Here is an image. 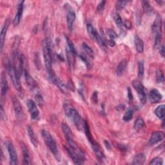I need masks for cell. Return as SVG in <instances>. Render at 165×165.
Here are the masks:
<instances>
[{
	"label": "cell",
	"instance_id": "1",
	"mask_svg": "<svg viewBox=\"0 0 165 165\" xmlns=\"http://www.w3.org/2000/svg\"><path fill=\"white\" fill-rule=\"evenodd\" d=\"M67 142L68 145L65 146V149L73 162L76 164H81L83 163L86 159L84 152L78 145L73 138L67 140Z\"/></svg>",
	"mask_w": 165,
	"mask_h": 165
},
{
	"label": "cell",
	"instance_id": "2",
	"mask_svg": "<svg viewBox=\"0 0 165 165\" xmlns=\"http://www.w3.org/2000/svg\"><path fill=\"white\" fill-rule=\"evenodd\" d=\"M152 34L154 38V47L156 48H160L162 39V19L160 15H158L153 24Z\"/></svg>",
	"mask_w": 165,
	"mask_h": 165
},
{
	"label": "cell",
	"instance_id": "3",
	"mask_svg": "<svg viewBox=\"0 0 165 165\" xmlns=\"http://www.w3.org/2000/svg\"><path fill=\"white\" fill-rule=\"evenodd\" d=\"M41 134H42L45 143L47 146L54 154L56 159L58 161H60V154L59 152L58 148H57V143L54 139L47 130H43L41 132Z\"/></svg>",
	"mask_w": 165,
	"mask_h": 165
},
{
	"label": "cell",
	"instance_id": "4",
	"mask_svg": "<svg viewBox=\"0 0 165 165\" xmlns=\"http://www.w3.org/2000/svg\"><path fill=\"white\" fill-rule=\"evenodd\" d=\"M50 38H47L43 42V57L45 67L48 74L53 71L52 70V59L51 54V42Z\"/></svg>",
	"mask_w": 165,
	"mask_h": 165
},
{
	"label": "cell",
	"instance_id": "5",
	"mask_svg": "<svg viewBox=\"0 0 165 165\" xmlns=\"http://www.w3.org/2000/svg\"><path fill=\"white\" fill-rule=\"evenodd\" d=\"M7 69L8 74L11 77L12 83L15 87V88L18 90V92H21L22 90V87L20 79V73L18 69L15 67V66L11 63L10 61L8 62L7 65Z\"/></svg>",
	"mask_w": 165,
	"mask_h": 165
},
{
	"label": "cell",
	"instance_id": "6",
	"mask_svg": "<svg viewBox=\"0 0 165 165\" xmlns=\"http://www.w3.org/2000/svg\"><path fill=\"white\" fill-rule=\"evenodd\" d=\"M65 9L66 12V19L68 29L70 32H72L74 27V23L76 20V14L73 8L69 3L65 4Z\"/></svg>",
	"mask_w": 165,
	"mask_h": 165
},
{
	"label": "cell",
	"instance_id": "7",
	"mask_svg": "<svg viewBox=\"0 0 165 165\" xmlns=\"http://www.w3.org/2000/svg\"><path fill=\"white\" fill-rule=\"evenodd\" d=\"M48 78L50 79V80L51 81V82H52L53 83L58 87V88L60 89V91L64 94H67L69 92V88L68 87L66 86L63 82L57 78L56 74H54V71L48 73Z\"/></svg>",
	"mask_w": 165,
	"mask_h": 165
},
{
	"label": "cell",
	"instance_id": "8",
	"mask_svg": "<svg viewBox=\"0 0 165 165\" xmlns=\"http://www.w3.org/2000/svg\"><path fill=\"white\" fill-rule=\"evenodd\" d=\"M132 85L137 92L140 101H141V103L143 105L146 104V101H147V98H146V95L145 93V88L143 84L139 81L135 80L132 82Z\"/></svg>",
	"mask_w": 165,
	"mask_h": 165
},
{
	"label": "cell",
	"instance_id": "9",
	"mask_svg": "<svg viewBox=\"0 0 165 165\" xmlns=\"http://www.w3.org/2000/svg\"><path fill=\"white\" fill-rule=\"evenodd\" d=\"M12 105H13V108H14V111L15 114V116L18 120H22L23 119V111L22 109V106L18 100V98L13 96L12 99Z\"/></svg>",
	"mask_w": 165,
	"mask_h": 165
},
{
	"label": "cell",
	"instance_id": "10",
	"mask_svg": "<svg viewBox=\"0 0 165 165\" xmlns=\"http://www.w3.org/2000/svg\"><path fill=\"white\" fill-rule=\"evenodd\" d=\"M7 149L8 152H9V154L10 156L11 162L10 164L11 165H16L18 163V155L14 145L12 143L9 142L7 144Z\"/></svg>",
	"mask_w": 165,
	"mask_h": 165
},
{
	"label": "cell",
	"instance_id": "11",
	"mask_svg": "<svg viewBox=\"0 0 165 165\" xmlns=\"http://www.w3.org/2000/svg\"><path fill=\"white\" fill-rule=\"evenodd\" d=\"M23 74L25 75V78L27 84L29 86V88L32 90V91L37 92V90H38V85L37 82L30 75L28 70L25 71Z\"/></svg>",
	"mask_w": 165,
	"mask_h": 165
},
{
	"label": "cell",
	"instance_id": "12",
	"mask_svg": "<svg viewBox=\"0 0 165 165\" xmlns=\"http://www.w3.org/2000/svg\"><path fill=\"white\" fill-rule=\"evenodd\" d=\"M27 105L30 114V116L32 119H36L39 117V110L37 108L36 105L34 101L31 100H29L27 101Z\"/></svg>",
	"mask_w": 165,
	"mask_h": 165
},
{
	"label": "cell",
	"instance_id": "13",
	"mask_svg": "<svg viewBox=\"0 0 165 165\" xmlns=\"http://www.w3.org/2000/svg\"><path fill=\"white\" fill-rule=\"evenodd\" d=\"M164 134L163 132L161 131H156L152 133L150 140H149V143L151 145H155L156 143H158L164 139Z\"/></svg>",
	"mask_w": 165,
	"mask_h": 165
},
{
	"label": "cell",
	"instance_id": "14",
	"mask_svg": "<svg viewBox=\"0 0 165 165\" xmlns=\"http://www.w3.org/2000/svg\"><path fill=\"white\" fill-rule=\"evenodd\" d=\"M23 3H24V1H22V2H20L18 5L17 13H16L15 17L14 18V20H13L14 26L18 25L20 22V20L21 19V16L23 14Z\"/></svg>",
	"mask_w": 165,
	"mask_h": 165
},
{
	"label": "cell",
	"instance_id": "15",
	"mask_svg": "<svg viewBox=\"0 0 165 165\" xmlns=\"http://www.w3.org/2000/svg\"><path fill=\"white\" fill-rule=\"evenodd\" d=\"M8 89H9V86H8L5 74L4 72H2L1 78V94L2 97H5L6 96Z\"/></svg>",
	"mask_w": 165,
	"mask_h": 165
},
{
	"label": "cell",
	"instance_id": "16",
	"mask_svg": "<svg viewBox=\"0 0 165 165\" xmlns=\"http://www.w3.org/2000/svg\"><path fill=\"white\" fill-rule=\"evenodd\" d=\"M66 56H67V61L69 63L70 67L74 69V67H75L76 63V54L71 52L69 50V48L67 47L66 48Z\"/></svg>",
	"mask_w": 165,
	"mask_h": 165
},
{
	"label": "cell",
	"instance_id": "17",
	"mask_svg": "<svg viewBox=\"0 0 165 165\" xmlns=\"http://www.w3.org/2000/svg\"><path fill=\"white\" fill-rule=\"evenodd\" d=\"M150 97L152 103H158L161 100L162 95L157 89H152L150 93Z\"/></svg>",
	"mask_w": 165,
	"mask_h": 165
},
{
	"label": "cell",
	"instance_id": "18",
	"mask_svg": "<svg viewBox=\"0 0 165 165\" xmlns=\"http://www.w3.org/2000/svg\"><path fill=\"white\" fill-rule=\"evenodd\" d=\"M134 43L137 52L143 53L144 51V43L143 40L137 35L134 38Z\"/></svg>",
	"mask_w": 165,
	"mask_h": 165
},
{
	"label": "cell",
	"instance_id": "19",
	"mask_svg": "<svg viewBox=\"0 0 165 165\" xmlns=\"http://www.w3.org/2000/svg\"><path fill=\"white\" fill-rule=\"evenodd\" d=\"M22 153H23V164H30V158L29 155V152L27 148L24 144L21 145Z\"/></svg>",
	"mask_w": 165,
	"mask_h": 165
},
{
	"label": "cell",
	"instance_id": "20",
	"mask_svg": "<svg viewBox=\"0 0 165 165\" xmlns=\"http://www.w3.org/2000/svg\"><path fill=\"white\" fill-rule=\"evenodd\" d=\"M27 130H28V134H29V136L31 143L35 147H37L38 145V138H37V137L34 133V130H33L32 127L30 126L28 127Z\"/></svg>",
	"mask_w": 165,
	"mask_h": 165
},
{
	"label": "cell",
	"instance_id": "21",
	"mask_svg": "<svg viewBox=\"0 0 165 165\" xmlns=\"http://www.w3.org/2000/svg\"><path fill=\"white\" fill-rule=\"evenodd\" d=\"M112 18L115 21V24H116L118 27L121 30V31H123L124 24L120 15L118 12H114L112 13Z\"/></svg>",
	"mask_w": 165,
	"mask_h": 165
},
{
	"label": "cell",
	"instance_id": "22",
	"mask_svg": "<svg viewBox=\"0 0 165 165\" xmlns=\"http://www.w3.org/2000/svg\"><path fill=\"white\" fill-rule=\"evenodd\" d=\"M145 161H146L145 155L143 153H140L134 156V159L132 161V164L136 165L143 164H144Z\"/></svg>",
	"mask_w": 165,
	"mask_h": 165
},
{
	"label": "cell",
	"instance_id": "23",
	"mask_svg": "<svg viewBox=\"0 0 165 165\" xmlns=\"http://www.w3.org/2000/svg\"><path fill=\"white\" fill-rule=\"evenodd\" d=\"M127 61L126 60H123L118 65V67H117V75L118 76H121L123 75V72H125L126 68H127Z\"/></svg>",
	"mask_w": 165,
	"mask_h": 165
},
{
	"label": "cell",
	"instance_id": "24",
	"mask_svg": "<svg viewBox=\"0 0 165 165\" xmlns=\"http://www.w3.org/2000/svg\"><path fill=\"white\" fill-rule=\"evenodd\" d=\"M61 128H62V130L64 133L66 140H68V139L73 138L72 133V132H71V130H70V129L68 125H67L65 123H62Z\"/></svg>",
	"mask_w": 165,
	"mask_h": 165
},
{
	"label": "cell",
	"instance_id": "25",
	"mask_svg": "<svg viewBox=\"0 0 165 165\" xmlns=\"http://www.w3.org/2000/svg\"><path fill=\"white\" fill-rule=\"evenodd\" d=\"M8 29V25H5L3 27L2 32H1V36H0V47H1V51H3V48L4 47V43L5 41V38L7 35V32Z\"/></svg>",
	"mask_w": 165,
	"mask_h": 165
},
{
	"label": "cell",
	"instance_id": "26",
	"mask_svg": "<svg viewBox=\"0 0 165 165\" xmlns=\"http://www.w3.org/2000/svg\"><path fill=\"white\" fill-rule=\"evenodd\" d=\"M87 29L88 34L90 36V38H91L93 39H94L96 36L98 34V32H97L96 29L91 24H88L87 25Z\"/></svg>",
	"mask_w": 165,
	"mask_h": 165
},
{
	"label": "cell",
	"instance_id": "27",
	"mask_svg": "<svg viewBox=\"0 0 165 165\" xmlns=\"http://www.w3.org/2000/svg\"><path fill=\"white\" fill-rule=\"evenodd\" d=\"M145 125V123L142 118H138L134 124V129L136 131H140Z\"/></svg>",
	"mask_w": 165,
	"mask_h": 165
},
{
	"label": "cell",
	"instance_id": "28",
	"mask_svg": "<svg viewBox=\"0 0 165 165\" xmlns=\"http://www.w3.org/2000/svg\"><path fill=\"white\" fill-rule=\"evenodd\" d=\"M82 49H83V51H85V52L87 54V56L91 57V58H94V52L92 49L89 47V45H88L85 43H82Z\"/></svg>",
	"mask_w": 165,
	"mask_h": 165
},
{
	"label": "cell",
	"instance_id": "29",
	"mask_svg": "<svg viewBox=\"0 0 165 165\" xmlns=\"http://www.w3.org/2000/svg\"><path fill=\"white\" fill-rule=\"evenodd\" d=\"M164 109H165V106L164 105H162L157 107V109L155 110V115L159 119H163L164 116Z\"/></svg>",
	"mask_w": 165,
	"mask_h": 165
},
{
	"label": "cell",
	"instance_id": "30",
	"mask_svg": "<svg viewBox=\"0 0 165 165\" xmlns=\"http://www.w3.org/2000/svg\"><path fill=\"white\" fill-rule=\"evenodd\" d=\"M144 72H145V69H144V61L143 60L139 61L138 62V73H137V76L139 79H143L144 76Z\"/></svg>",
	"mask_w": 165,
	"mask_h": 165
},
{
	"label": "cell",
	"instance_id": "31",
	"mask_svg": "<svg viewBox=\"0 0 165 165\" xmlns=\"http://www.w3.org/2000/svg\"><path fill=\"white\" fill-rule=\"evenodd\" d=\"M142 7H143V9L144 11L146 13H148V14L151 13L153 11L152 7L147 1H143L142 2Z\"/></svg>",
	"mask_w": 165,
	"mask_h": 165
},
{
	"label": "cell",
	"instance_id": "32",
	"mask_svg": "<svg viewBox=\"0 0 165 165\" xmlns=\"http://www.w3.org/2000/svg\"><path fill=\"white\" fill-rule=\"evenodd\" d=\"M65 39H66V41H67V43L68 45V48H69V50L71 52H72L73 53L76 54V48H75V46H74L73 42L72 41V40L69 37H67V36H65Z\"/></svg>",
	"mask_w": 165,
	"mask_h": 165
},
{
	"label": "cell",
	"instance_id": "33",
	"mask_svg": "<svg viewBox=\"0 0 165 165\" xmlns=\"http://www.w3.org/2000/svg\"><path fill=\"white\" fill-rule=\"evenodd\" d=\"M133 115H134L133 110H128L125 112V115H123V119L125 121H127V122L130 121L132 120V119L133 118Z\"/></svg>",
	"mask_w": 165,
	"mask_h": 165
},
{
	"label": "cell",
	"instance_id": "34",
	"mask_svg": "<svg viewBox=\"0 0 165 165\" xmlns=\"http://www.w3.org/2000/svg\"><path fill=\"white\" fill-rule=\"evenodd\" d=\"M156 79L158 83H163L164 82V75L161 70H158L156 73Z\"/></svg>",
	"mask_w": 165,
	"mask_h": 165
},
{
	"label": "cell",
	"instance_id": "35",
	"mask_svg": "<svg viewBox=\"0 0 165 165\" xmlns=\"http://www.w3.org/2000/svg\"><path fill=\"white\" fill-rule=\"evenodd\" d=\"M128 2L127 1H119L116 3V9L118 11H121L123 9L125 8V7L127 5Z\"/></svg>",
	"mask_w": 165,
	"mask_h": 165
},
{
	"label": "cell",
	"instance_id": "36",
	"mask_svg": "<svg viewBox=\"0 0 165 165\" xmlns=\"http://www.w3.org/2000/svg\"><path fill=\"white\" fill-rule=\"evenodd\" d=\"M108 36L110 38V40H113L114 41L115 38H117L118 35L115 32V31L111 29L108 30Z\"/></svg>",
	"mask_w": 165,
	"mask_h": 165
},
{
	"label": "cell",
	"instance_id": "37",
	"mask_svg": "<svg viewBox=\"0 0 165 165\" xmlns=\"http://www.w3.org/2000/svg\"><path fill=\"white\" fill-rule=\"evenodd\" d=\"M34 62L36 68L39 70L41 68V62H40V59H39V56L38 52L35 53L34 55Z\"/></svg>",
	"mask_w": 165,
	"mask_h": 165
},
{
	"label": "cell",
	"instance_id": "38",
	"mask_svg": "<svg viewBox=\"0 0 165 165\" xmlns=\"http://www.w3.org/2000/svg\"><path fill=\"white\" fill-rule=\"evenodd\" d=\"M105 3H106L105 1H102L97 5V11L98 13H101L103 12L105 7Z\"/></svg>",
	"mask_w": 165,
	"mask_h": 165
},
{
	"label": "cell",
	"instance_id": "39",
	"mask_svg": "<svg viewBox=\"0 0 165 165\" xmlns=\"http://www.w3.org/2000/svg\"><path fill=\"white\" fill-rule=\"evenodd\" d=\"M150 164H159L162 165L163 164V159L161 158H155V159H152V161L150 163Z\"/></svg>",
	"mask_w": 165,
	"mask_h": 165
},
{
	"label": "cell",
	"instance_id": "40",
	"mask_svg": "<svg viewBox=\"0 0 165 165\" xmlns=\"http://www.w3.org/2000/svg\"><path fill=\"white\" fill-rule=\"evenodd\" d=\"M36 100L37 103L38 105H41L44 103L43 98L42 96H41L39 94H36Z\"/></svg>",
	"mask_w": 165,
	"mask_h": 165
},
{
	"label": "cell",
	"instance_id": "41",
	"mask_svg": "<svg viewBox=\"0 0 165 165\" xmlns=\"http://www.w3.org/2000/svg\"><path fill=\"white\" fill-rule=\"evenodd\" d=\"M79 57L81 59V60L85 63V64L87 65V68H89V67H91V66H90V62H89L87 58L85 56H84V55H80L79 56Z\"/></svg>",
	"mask_w": 165,
	"mask_h": 165
},
{
	"label": "cell",
	"instance_id": "42",
	"mask_svg": "<svg viewBox=\"0 0 165 165\" xmlns=\"http://www.w3.org/2000/svg\"><path fill=\"white\" fill-rule=\"evenodd\" d=\"M128 100L130 101L133 100V95L132 93V90L130 87L128 88Z\"/></svg>",
	"mask_w": 165,
	"mask_h": 165
},
{
	"label": "cell",
	"instance_id": "43",
	"mask_svg": "<svg viewBox=\"0 0 165 165\" xmlns=\"http://www.w3.org/2000/svg\"><path fill=\"white\" fill-rule=\"evenodd\" d=\"M123 24H124V27H126L127 29H131L132 24H131L130 21L127 20L125 21V23H124Z\"/></svg>",
	"mask_w": 165,
	"mask_h": 165
},
{
	"label": "cell",
	"instance_id": "44",
	"mask_svg": "<svg viewBox=\"0 0 165 165\" xmlns=\"http://www.w3.org/2000/svg\"><path fill=\"white\" fill-rule=\"evenodd\" d=\"M92 100L95 103H97V100H98V99H97V92H94L92 94Z\"/></svg>",
	"mask_w": 165,
	"mask_h": 165
},
{
	"label": "cell",
	"instance_id": "45",
	"mask_svg": "<svg viewBox=\"0 0 165 165\" xmlns=\"http://www.w3.org/2000/svg\"><path fill=\"white\" fill-rule=\"evenodd\" d=\"M160 48V53L163 57H164V46H161Z\"/></svg>",
	"mask_w": 165,
	"mask_h": 165
}]
</instances>
